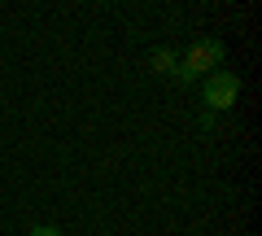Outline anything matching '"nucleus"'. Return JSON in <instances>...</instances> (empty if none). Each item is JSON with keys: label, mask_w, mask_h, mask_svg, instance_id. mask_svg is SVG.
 Here are the masks:
<instances>
[{"label": "nucleus", "mask_w": 262, "mask_h": 236, "mask_svg": "<svg viewBox=\"0 0 262 236\" xmlns=\"http://www.w3.org/2000/svg\"><path fill=\"white\" fill-rule=\"evenodd\" d=\"M175 66H179V57L170 53V48H158V53H153V70H166V75H175Z\"/></svg>", "instance_id": "nucleus-3"}, {"label": "nucleus", "mask_w": 262, "mask_h": 236, "mask_svg": "<svg viewBox=\"0 0 262 236\" xmlns=\"http://www.w3.org/2000/svg\"><path fill=\"white\" fill-rule=\"evenodd\" d=\"M223 53H227L223 39H201V44H192L188 57L175 66V79L179 83H196V75H201V70H214L219 61H223Z\"/></svg>", "instance_id": "nucleus-1"}, {"label": "nucleus", "mask_w": 262, "mask_h": 236, "mask_svg": "<svg viewBox=\"0 0 262 236\" xmlns=\"http://www.w3.org/2000/svg\"><path fill=\"white\" fill-rule=\"evenodd\" d=\"M236 96H241V79H236L232 70H214V75L201 83V101H206V110H232Z\"/></svg>", "instance_id": "nucleus-2"}, {"label": "nucleus", "mask_w": 262, "mask_h": 236, "mask_svg": "<svg viewBox=\"0 0 262 236\" xmlns=\"http://www.w3.org/2000/svg\"><path fill=\"white\" fill-rule=\"evenodd\" d=\"M27 236H61V227H53V223H39V227H31Z\"/></svg>", "instance_id": "nucleus-4"}]
</instances>
